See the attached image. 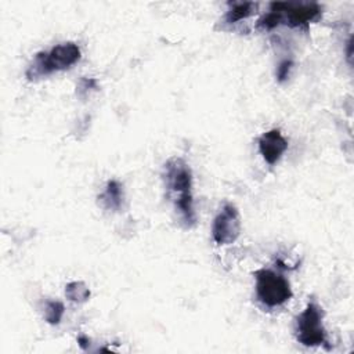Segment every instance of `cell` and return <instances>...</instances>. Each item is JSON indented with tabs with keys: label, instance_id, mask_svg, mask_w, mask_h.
<instances>
[{
	"label": "cell",
	"instance_id": "1",
	"mask_svg": "<svg viewBox=\"0 0 354 354\" xmlns=\"http://www.w3.org/2000/svg\"><path fill=\"white\" fill-rule=\"evenodd\" d=\"M165 183L173 196L174 207L180 214L181 223L191 228L196 223L192 201V174L189 166L180 158H171L165 165Z\"/></svg>",
	"mask_w": 354,
	"mask_h": 354
},
{
	"label": "cell",
	"instance_id": "2",
	"mask_svg": "<svg viewBox=\"0 0 354 354\" xmlns=\"http://www.w3.org/2000/svg\"><path fill=\"white\" fill-rule=\"evenodd\" d=\"M322 8L317 3H292V1H274L270 4V11L263 15L257 28L270 30L282 24L290 28L307 26L310 22L321 17Z\"/></svg>",
	"mask_w": 354,
	"mask_h": 354
},
{
	"label": "cell",
	"instance_id": "3",
	"mask_svg": "<svg viewBox=\"0 0 354 354\" xmlns=\"http://www.w3.org/2000/svg\"><path fill=\"white\" fill-rule=\"evenodd\" d=\"M80 48L72 41L54 46L50 51H40L35 55L28 66L25 76L28 80L35 82L53 72L65 71L80 59Z\"/></svg>",
	"mask_w": 354,
	"mask_h": 354
},
{
	"label": "cell",
	"instance_id": "4",
	"mask_svg": "<svg viewBox=\"0 0 354 354\" xmlns=\"http://www.w3.org/2000/svg\"><path fill=\"white\" fill-rule=\"evenodd\" d=\"M324 310L315 301L310 300L306 308L297 315L295 325V335L299 343L307 347L324 346L326 340V330L324 328Z\"/></svg>",
	"mask_w": 354,
	"mask_h": 354
},
{
	"label": "cell",
	"instance_id": "5",
	"mask_svg": "<svg viewBox=\"0 0 354 354\" xmlns=\"http://www.w3.org/2000/svg\"><path fill=\"white\" fill-rule=\"evenodd\" d=\"M256 277V296L267 307H278L289 301L292 289L289 281L268 268H260L254 272Z\"/></svg>",
	"mask_w": 354,
	"mask_h": 354
},
{
	"label": "cell",
	"instance_id": "6",
	"mask_svg": "<svg viewBox=\"0 0 354 354\" xmlns=\"http://www.w3.org/2000/svg\"><path fill=\"white\" fill-rule=\"evenodd\" d=\"M241 232V218L238 209L232 203H225L212 224V236L217 245H230L236 241Z\"/></svg>",
	"mask_w": 354,
	"mask_h": 354
},
{
	"label": "cell",
	"instance_id": "7",
	"mask_svg": "<svg viewBox=\"0 0 354 354\" xmlns=\"http://www.w3.org/2000/svg\"><path fill=\"white\" fill-rule=\"evenodd\" d=\"M288 149V141L278 129L263 133L259 138V151L268 165H275Z\"/></svg>",
	"mask_w": 354,
	"mask_h": 354
},
{
	"label": "cell",
	"instance_id": "8",
	"mask_svg": "<svg viewBox=\"0 0 354 354\" xmlns=\"http://www.w3.org/2000/svg\"><path fill=\"white\" fill-rule=\"evenodd\" d=\"M100 203L104 209L106 210H119L123 205L124 201V194H123V187L119 181L116 180H109L106 183V187L104 192L98 196Z\"/></svg>",
	"mask_w": 354,
	"mask_h": 354
},
{
	"label": "cell",
	"instance_id": "9",
	"mask_svg": "<svg viewBox=\"0 0 354 354\" xmlns=\"http://www.w3.org/2000/svg\"><path fill=\"white\" fill-rule=\"evenodd\" d=\"M228 11L225 14V22L227 24H235L239 22L248 17H250L257 4L252 3V1H241V3H228Z\"/></svg>",
	"mask_w": 354,
	"mask_h": 354
},
{
	"label": "cell",
	"instance_id": "10",
	"mask_svg": "<svg viewBox=\"0 0 354 354\" xmlns=\"http://www.w3.org/2000/svg\"><path fill=\"white\" fill-rule=\"evenodd\" d=\"M66 297L73 303H84L90 297V289L82 281H73L65 288Z\"/></svg>",
	"mask_w": 354,
	"mask_h": 354
},
{
	"label": "cell",
	"instance_id": "11",
	"mask_svg": "<svg viewBox=\"0 0 354 354\" xmlns=\"http://www.w3.org/2000/svg\"><path fill=\"white\" fill-rule=\"evenodd\" d=\"M64 311H65V307L61 301L48 300L46 301V306H44V319L50 325H58L62 319Z\"/></svg>",
	"mask_w": 354,
	"mask_h": 354
},
{
	"label": "cell",
	"instance_id": "12",
	"mask_svg": "<svg viewBox=\"0 0 354 354\" xmlns=\"http://www.w3.org/2000/svg\"><path fill=\"white\" fill-rule=\"evenodd\" d=\"M91 90H97V80L93 77H83L77 86V94L86 97Z\"/></svg>",
	"mask_w": 354,
	"mask_h": 354
},
{
	"label": "cell",
	"instance_id": "13",
	"mask_svg": "<svg viewBox=\"0 0 354 354\" xmlns=\"http://www.w3.org/2000/svg\"><path fill=\"white\" fill-rule=\"evenodd\" d=\"M293 66V61L292 59H283L279 62L278 68H277V79L278 82H285L290 73V69Z\"/></svg>",
	"mask_w": 354,
	"mask_h": 354
},
{
	"label": "cell",
	"instance_id": "14",
	"mask_svg": "<svg viewBox=\"0 0 354 354\" xmlns=\"http://www.w3.org/2000/svg\"><path fill=\"white\" fill-rule=\"evenodd\" d=\"M77 343H79V346H80L83 350L88 348V346H90V340H88L86 336H79V337H77Z\"/></svg>",
	"mask_w": 354,
	"mask_h": 354
}]
</instances>
